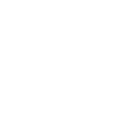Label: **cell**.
<instances>
[]
</instances>
